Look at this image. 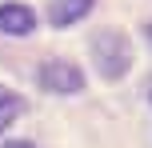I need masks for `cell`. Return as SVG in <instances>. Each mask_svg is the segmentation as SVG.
<instances>
[{
	"label": "cell",
	"instance_id": "6da1fadb",
	"mask_svg": "<svg viewBox=\"0 0 152 148\" xmlns=\"http://www.w3.org/2000/svg\"><path fill=\"white\" fill-rule=\"evenodd\" d=\"M92 52H96V68H100L104 80H120L128 72V64H132V44L120 32H100Z\"/></svg>",
	"mask_w": 152,
	"mask_h": 148
},
{
	"label": "cell",
	"instance_id": "7a4b0ae2",
	"mask_svg": "<svg viewBox=\"0 0 152 148\" xmlns=\"http://www.w3.org/2000/svg\"><path fill=\"white\" fill-rule=\"evenodd\" d=\"M40 88H48V92H56V96H72V92L84 88V76L68 60H44L40 64Z\"/></svg>",
	"mask_w": 152,
	"mask_h": 148
},
{
	"label": "cell",
	"instance_id": "3957f363",
	"mask_svg": "<svg viewBox=\"0 0 152 148\" xmlns=\"http://www.w3.org/2000/svg\"><path fill=\"white\" fill-rule=\"evenodd\" d=\"M32 28H36L32 8H24V4H0V32H8V36H28Z\"/></svg>",
	"mask_w": 152,
	"mask_h": 148
},
{
	"label": "cell",
	"instance_id": "277c9868",
	"mask_svg": "<svg viewBox=\"0 0 152 148\" xmlns=\"http://www.w3.org/2000/svg\"><path fill=\"white\" fill-rule=\"evenodd\" d=\"M92 4H96V0H52V4H48V20H52L56 28H68V24L84 20V16L92 12Z\"/></svg>",
	"mask_w": 152,
	"mask_h": 148
},
{
	"label": "cell",
	"instance_id": "5b68a950",
	"mask_svg": "<svg viewBox=\"0 0 152 148\" xmlns=\"http://www.w3.org/2000/svg\"><path fill=\"white\" fill-rule=\"evenodd\" d=\"M20 112H24V100L16 92H8V88H0V132H4L8 124H16Z\"/></svg>",
	"mask_w": 152,
	"mask_h": 148
},
{
	"label": "cell",
	"instance_id": "8992f818",
	"mask_svg": "<svg viewBox=\"0 0 152 148\" xmlns=\"http://www.w3.org/2000/svg\"><path fill=\"white\" fill-rule=\"evenodd\" d=\"M4 148H32V144H28V140H8Z\"/></svg>",
	"mask_w": 152,
	"mask_h": 148
},
{
	"label": "cell",
	"instance_id": "52a82bcc",
	"mask_svg": "<svg viewBox=\"0 0 152 148\" xmlns=\"http://www.w3.org/2000/svg\"><path fill=\"white\" fill-rule=\"evenodd\" d=\"M148 40H152V24H148Z\"/></svg>",
	"mask_w": 152,
	"mask_h": 148
}]
</instances>
